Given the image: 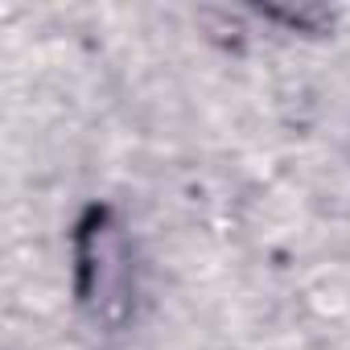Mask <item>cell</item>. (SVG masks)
<instances>
[{
    "instance_id": "cell-1",
    "label": "cell",
    "mask_w": 350,
    "mask_h": 350,
    "mask_svg": "<svg viewBox=\"0 0 350 350\" xmlns=\"http://www.w3.org/2000/svg\"><path fill=\"white\" fill-rule=\"evenodd\" d=\"M70 256L79 309L107 334L120 329L132 313V256L128 235L107 202H95L79 215L70 231Z\"/></svg>"
}]
</instances>
